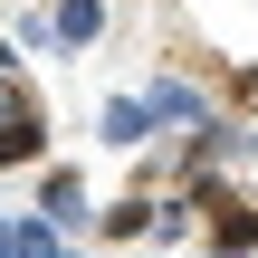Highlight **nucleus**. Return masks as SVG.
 Returning a JSON list of instances; mask_svg holds the SVG:
<instances>
[{
	"mask_svg": "<svg viewBox=\"0 0 258 258\" xmlns=\"http://www.w3.org/2000/svg\"><path fill=\"white\" fill-rule=\"evenodd\" d=\"M144 105H153V134H211V124H220V105H211L191 77H172V67L144 77Z\"/></svg>",
	"mask_w": 258,
	"mask_h": 258,
	"instance_id": "nucleus-1",
	"label": "nucleus"
},
{
	"mask_svg": "<svg viewBox=\"0 0 258 258\" xmlns=\"http://www.w3.org/2000/svg\"><path fill=\"white\" fill-rule=\"evenodd\" d=\"M38 211H48L67 239H77V230H96V191H86V172H67V163H57V172H38Z\"/></svg>",
	"mask_w": 258,
	"mask_h": 258,
	"instance_id": "nucleus-2",
	"label": "nucleus"
},
{
	"mask_svg": "<svg viewBox=\"0 0 258 258\" xmlns=\"http://www.w3.org/2000/svg\"><path fill=\"white\" fill-rule=\"evenodd\" d=\"M96 144H105V153L153 144V105H144V96H105V105H96Z\"/></svg>",
	"mask_w": 258,
	"mask_h": 258,
	"instance_id": "nucleus-3",
	"label": "nucleus"
},
{
	"mask_svg": "<svg viewBox=\"0 0 258 258\" xmlns=\"http://www.w3.org/2000/svg\"><path fill=\"white\" fill-rule=\"evenodd\" d=\"M48 29H57V48L77 57V48H96V38L115 29V10H105V0H57V10H48Z\"/></svg>",
	"mask_w": 258,
	"mask_h": 258,
	"instance_id": "nucleus-4",
	"label": "nucleus"
},
{
	"mask_svg": "<svg viewBox=\"0 0 258 258\" xmlns=\"http://www.w3.org/2000/svg\"><path fill=\"white\" fill-rule=\"evenodd\" d=\"M38 153H48V124L10 96V105H0V172H19V163H38Z\"/></svg>",
	"mask_w": 258,
	"mask_h": 258,
	"instance_id": "nucleus-5",
	"label": "nucleus"
},
{
	"mask_svg": "<svg viewBox=\"0 0 258 258\" xmlns=\"http://www.w3.org/2000/svg\"><path fill=\"white\" fill-rule=\"evenodd\" d=\"M10 258H67V230H57L48 211H19V220H10Z\"/></svg>",
	"mask_w": 258,
	"mask_h": 258,
	"instance_id": "nucleus-6",
	"label": "nucleus"
},
{
	"mask_svg": "<svg viewBox=\"0 0 258 258\" xmlns=\"http://www.w3.org/2000/svg\"><path fill=\"white\" fill-rule=\"evenodd\" d=\"M249 249H258V211H239V201H230V211L211 220V258H249Z\"/></svg>",
	"mask_w": 258,
	"mask_h": 258,
	"instance_id": "nucleus-7",
	"label": "nucleus"
},
{
	"mask_svg": "<svg viewBox=\"0 0 258 258\" xmlns=\"http://www.w3.org/2000/svg\"><path fill=\"white\" fill-rule=\"evenodd\" d=\"M105 239H153V191L144 201H115L105 211Z\"/></svg>",
	"mask_w": 258,
	"mask_h": 258,
	"instance_id": "nucleus-8",
	"label": "nucleus"
},
{
	"mask_svg": "<svg viewBox=\"0 0 258 258\" xmlns=\"http://www.w3.org/2000/svg\"><path fill=\"white\" fill-rule=\"evenodd\" d=\"M67 258H86V249H67Z\"/></svg>",
	"mask_w": 258,
	"mask_h": 258,
	"instance_id": "nucleus-9",
	"label": "nucleus"
}]
</instances>
